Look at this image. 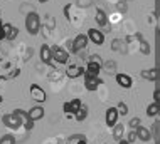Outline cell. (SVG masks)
I'll list each match as a JSON object with an SVG mask.
<instances>
[{
    "mask_svg": "<svg viewBox=\"0 0 160 144\" xmlns=\"http://www.w3.org/2000/svg\"><path fill=\"white\" fill-rule=\"evenodd\" d=\"M101 69H103L101 57H99L98 54H93V55H89V59H88V64H86V69H84V76L99 77Z\"/></svg>",
    "mask_w": 160,
    "mask_h": 144,
    "instance_id": "1",
    "label": "cell"
},
{
    "mask_svg": "<svg viewBox=\"0 0 160 144\" xmlns=\"http://www.w3.org/2000/svg\"><path fill=\"white\" fill-rule=\"evenodd\" d=\"M25 29L31 35H37L39 30H41V17L36 12H29L25 15Z\"/></svg>",
    "mask_w": 160,
    "mask_h": 144,
    "instance_id": "2",
    "label": "cell"
},
{
    "mask_svg": "<svg viewBox=\"0 0 160 144\" xmlns=\"http://www.w3.org/2000/svg\"><path fill=\"white\" fill-rule=\"evenodd\" d=\"M14 114L19 117L20 126H24L25 131H32V129H34V121H31V117H29V112H27V111H24V109H15Z\"/></svg>",
    "mask_w": 160,
    "mask_h": 144,
    "instance_id": "3",
    "label": "cell"
},
{
    "mask_svg": "<svg viewBox=\"0 0 160 144\" xmlns=\"http://www.w3.org/2000/svg\"><path fill=\"white\" fill-rule=\"evenodd\" d=\"M29 94H31L32 101H36V102H46V99H47L46 91L39 84H32L31 87H29Z\"/></svg>",
    "mask_w": 160,
    "mask_h": 144,
    "instance_id": "4",
    "label": "cell"
},
{
    "mask_svg": "<svg viewBox=\"0 0 160 144\" xmlns=\"http://www.w3.org/2000/svg\"><path fill=\"white\" fill-rule=\"evenodd\" d=\"M51 54H52V60L58 62V64H66L69 60V54L64 49H61V47H58V45L51 47Z\"/></svg>",
    "mask_w": 160,
    "mask_h": 144,
    "instance_id": "5",
    "label": "cell"
},
{
    "mask_svg": "<svg viewBox=\"0 0 160 144\" xmlns=\"http://www.w3.org/2000/svg\"><path fill=\"white\" fill-rule=\"evenodd\" d=\"M88 37H86V34H78L74 37V40L71 42V50L72 52H79V50H84L86 47H88Z\"/></svg>",
    "mask_w": 160,
    "mask_h": 144,
    "instance_id": "6",
    "label": "cell"
},
{
    "mask_svg": "<svg viewBox=\"0 0 160 144\" xmlns=\"http://www.w3.org/2000/svg\"><path fill=\"white\" fill-rule=\"evenodd\" d=\"M2 123H3V126L5 128H8V129H19L20 128V121H19V117H17L14 112H8V114H3L2 116Z\"/></svg>",
    "mask_w": 160,
    "mask_h": 144,
    "instance_id": "7",
    "label": "cell"
},
{
    "mask_svg": "<svg viewBox=\"0 0 160 144\" xmlns=\"http://www.w3.org/2000/svg\"><path fill=\"white\" fill-rule=\"evenodd\" d=\"M86 37H88L89 42L96 44V45H101V44L105 42V35H103V32L98 29H89L88 34H86Z\"/></svg>",
    "mask_w": 160,
    "mask_h": 144,
    "instance_id": "8",
    "label": "cell"
},
{
    "mask_svg": "<svg viewBox=\"0 0 160 144\" xmlns=\"http://www.w3.org/2000/svg\"><path fill=\"white\" fill-rule=\"evenodd\" d=\"M81 104H83V102H81L79 99H71L69 102H66V104L62 106L64 112H66V116H68V117H69V116H74V112L81 107Z\"/></svg>",
    "mask_w": 160,
    "mask_h": 144,
    "instance_id": "9",
    "label": "cell"
},
{
    "mask_svg": "<svg viewBox=\"0 0 160 144\" xmlns=\"http://www.w3.org/2000/svg\"><path fill=\"white\" fill-rule=\"evenodd\" d=\"M2 30H3V39H7V40H14L19 35V29L14 27L12 24H2Z\"/></svg>",
    "mask_w": 160,
    "mask_h": 144,
    "instance_id": "10",
    "label": "cell"
},
{
    "mask_svg": "<svg viewBox=\"0 0 160 144\" xmlns=\"http://www.w3.org/2000/svg\"><path fill=\"white\" fill-rule=\"evenodd\" d=\"M118 111H116V107H108L106 109V114H105V121H106V126H110V128H113V126L118 123Z\"/></svg>",
    "mask_w": 160,
    "mask_h": 144,
    "instance_id": "11",
    "label": "cell"
},
{
    "mask_svg": "<svg viewBox=\"0 0 160 144\" xmlns=\"http://www.w3.org/2000/svg\"><path fill=\"white\" fill-rule=\"evenodd\" d=\"M116 82H118V86H122L123 89H130L133 84V81H132V77L128 76V74H123V72H118L116 74Z\"/></svg>",
    "mask_w": 160,
    "mask_h": 144,
    "instance_id": "12",
    "label": "cell"
},
{
    "mask_svg": "<svg viewBox=\"0 0 160 144\" xmlns=\"http://www.w3.org/2000/svg\"><path fill=\"white\" fill-rule=\"evenodd\" d=\"M103 81L99 77H89V76H84V87L88 91H96L98 86H101Z\"/></svg>",
    "mask_w": 160,
    "mask_h": 144,
    "instance_id": "13",
    "label": "cell"
},
{
    "mask_svg": "<svg viewBox=\"0 0 160 144\" xmlns=\"http://www.w3.org/2000/svg\"><path fill=\"white\" fill-rule=\"evenodd\" d=\"M41 59L44 64H49V65H56V62L52 60V54H51V47L49 45H42L41 47Z\"/></svg>",
    "mask_w": 160,
    "mask_h": 144,
    "instance_id": "14",
    "label": "cell"
},
{
    "mask_svg": "<svg viewBox=\"0 0 160 144\" xmlns=\"http://www.w3.org/2000/svg\"><path fill=\"white\" fill-rule=\"evenodd\" d=\"M84 74V69L81 67V65H69L68 71H66V76L69 79H78V77H81Z\"/></svg>",
    "mask_w": 160,
    "mask_h": 144,
    "instance_id": "15",
    "label": "cell"
},
{
    "mask_svg": "<svg viewBox=\"0 0 160 144\" xmlns=\"http://www.w3.org/2000/svg\"><path fill=\"white\" fill-rule=\"evenodd\" d=\"M135 132H137V137L140 139V141H143V142H147V141L152 139V132H150V129L143 128V126H138V128L135 129Z\"/></svg>",
    "mask_w": 160,
    "mask_h": 144,
    "instance_id": "16",
    "label": "cell"
},
{
    "mask_svg": "<svg viewBox=\"0 0 160 144\" xmlns=\"http://www.w3.org/2000/svg\"><path fill=\"white\" fill-rule=\"evenodd\" d=\"M29 117H31V121H39V119H42L44 117V107H41V106H36V107H32L31 111H29Z\"/></svg>",
    "mask_w": 160,
    "mask_h": 144,
    "instance_id": "17",
    "label": "cell"
},
{
    "mask_svg": "<svg viewBox=\"0 0 160 144\" xmlns=\"http://www.w3.org/2000/svg\"><path fill=\"white\" fill-rule=\"evenodd\" d=\"M94 19H96V24L99 25V27H105V25H108V15H106V12L101 10V8H98V10H96Z\"/></svg>",
    "mask_w": 160,
    "mask_h": 144,
    "instance_id": "18",
    "label": "cell"
},
{
    "mask_svg": "<svg viewBox=\"0 0 160 144\" xmlns=\"http://www.w3.org/2000/svg\"><path fill=\"white\" fill-rule=\"evenodd\" d=\"M86 117H88V107H86L84 104H81V107L74 112V119L78 121V123H83Z\"/></svg>",
    "mask_w": 160,
    "mask_h": 144,
    "instance_id": "19",
    "label": "cell"
},
{
    "mask_svg": "<svg viewBox=\"0 0 160 144\" xmlns=\"http://www.w3.org/2000/svg\"><path fill=\"white\" fill-rule=\"evenodd\" d=\"M142 77L147 79V81L155 82V81H157V69L152 67V69H145V71H142Z\"/></svg>",
    "mask_w": 160,
    "mask_h": 144,
    "instance_id": "20",
    "label": "cell"
},
{
    "mask_svg": "<svg viewBox=\"0 0 160 144\" xmlns=\"http://www.w3.org/2000/svg\"><path fill=\"white\" fill-rule=\"evenodd\" d=\"M123 134H125V126L116 123L113 126V137L116 139V141H120V139H123Z\"/></svg>",
    "mask_w": 160,
    "mask_h": 144,
    "instance_id": "21",
    "label": "cell"
},
{
    "mask_svg": "<svg viewBox=\"0 0 160 144\" xmlns=\"http://www.w3.org/2000/svg\"><path fill=\"white\" fill-rule=\"evenodd\" d=\"M157 114H158V102L148 104V107H147V116H148V117H155Z\"/></svg>",
    "mask_w": 160,
    "mask_h": 144,
    "instance_id": "22",
    "label": "cell"
},
{
    "mask_svg": "<svg viewBox=\"0 0 160 144\" xmlns=\"http://www.w3.org/2000/svg\"><path fill=\"white\" fill-rule=\"evenodd\" d=\"M84 134H72V136H69L68 139V144H79L81 141H84Z\"/></svg>",
    "mask_w": 160,
    "mask_h": 144,
    "instance_id": "23",
    "label": "cell"
},
{
    "mask_svg": "<svg viewBox=\"0 0 160 144\" xmlns=\"http://www.w3.org/2000/svg\"><path fill=\"white\" fill-rule=\"evenodd\" d=\"M0 144H15V137L12 134H3L0 137Z\"/></svg>",
    "mask_w": 160,
    "mask_h": 144,
    "instance_id": "24",
    "label": "cell"
},
{
    "mask_svg": "<svg viewBox=\"0 0 160 144\" xmlns=\"http://www.w3.org/2000/svg\"><path fill=\"white\" fill-rule=\"evenodd\" d=\"M116 111H118V116H127L128 114V106L125 102H120L116 106Z\"/></svg>",
    "mask_w": 160,
    "mask_h": 144,
    "instance_id": "25",
    "label": "cell"
},
{
    "mask_svg": "<svg viewBox=\"0 0 160 144\" xmlns=\"http://www.w3.org/2000/svg\"><path fill=\"white\" fill-rule=\"evenodd\" d=\"M94 3V0H76V5L79 8H88Z\"/></svg>",
    "mask_w": 160,
    "mask_h": 144,
    "instance_id": "26",
    "label": "cell"
},
{
    "mask_svg": "<svg viewBox=\"0 0 160 144\" xmlns=\"http://www.w3.org/2000/svg\"><path fill=\"white\" fill-rule=\"evenodd\" d=\"M140 50L143 52L145 55H148V54H150V50H152V49H150V45H148V42L142 40V37H140Z\"/></svg>",
    "mask_w": 160,
    "mask_h": 144,
    "instance_id": "27",
    "label": "cell"
},
{
    "mask_svg": "<svg viewBox=\"0 0 160 144\" xmlns=\"http://www.w3.org/2000/svg\"><path fill=\"white\" fill-rule=\"evenodd\" d=\"M130 128H132V129H137L138 128V126H140V117H133V119L132 121H130Z\"/></svg>",
    "mask_w": 160,
    "mask_h": 144,
    "instance_id": "28",
    "label": "cell"
},
{
    "mask_svg": "<svg viewBox=\"0 0 160 144\" xmlns=\"http://www.w3.org/2000/svg\"><path fill=\"white\" fill-rule=\"evenodd\" d=\"M137 139H138V137H137V132H135V129H133L132 132L128 134V139H127V142H128V144H132V142H135Z\"/></svg>",
    "mask_w": 160,
    "mask_h": 144,
    "instance_id": "29",
    "label": "cell"
},
{
    "mask_svg": "<svg viewBox=\"0 0 160 144\" xmlns=\"http://www.w3.org/2000/svg\"><path fill=\"white\" fill-rule=\"evenodd\" d=\"M127 2H125V0H120V2H118V10L120 12H127Z\"/></svg>",
    "mask_w": 160,
    "mask_h": 144,
    "instance_id": "30",
    "label": "cell"
},
{
    "mask_svg": "<svg viewBox=\"0 0 160 144\" xmlns=\"http://www.w3.org/2000/svg\"><path fill=\"white\" fill-rule=\"evenodd\" d=\"M122 40H113V47H111V49L113 50H122Z\"/></svg>",
    "mask_w": 160,
    "mask_h": 144,
    "instance_id": "31",
    "label": "cell"
},
{
    "mask_svg": "<svg viewBox=\"0 0 160 144\" xmlns=\"http://www.w3.org/2000/svg\"><path fill=\"white\" fill-rule=\"evenodd\" d=\"M105 67L108 69V71H110V69L113 71V69H115V62H106V64H105Z\"/></svg>",
    "mask_w": 160,
    "mask_h": 144,
    "instance_id": "32",
    "label": "cell"
},
{
    "mask_svg": "<svg viewBox=\"0 0 160 144\" xmlns=\"http://www.w3.org/2000/svg\"><path fill=\"white\" fill-rule=\"evenodd\" d=\"M153 102H158V89H155L153 92Z\"/></svg>",
    "mask_w": 160,
    "mask_h": 144,
    "instance_id": "33",
    "label": "cell"
},
{
    "mask_svg": "<svg viewBox=\"0 0 160 144\" xmlns=\"http://www.w3.org/2000/svg\"><path fill=\"white\" fill-rule=\"evenodd\" d=\"M64 15H66L68 19H69V3H68L66 7H64Z\"/></svg>",
    "mask_w": 160,
    "mask_h": 144,
    "instance_id": "34",
    "label": "cell"
},
{
    "mask_svg": "<svg viewBox=\"0 0 160 144\" xmlns=\"http://www.w3.org/2000/svg\"><path fill=\"white\" fill-rule=\"evenodd\" d=\"M111 20H113V22H118L120 19H118V14H116V15H113V17H111Z\"/></svg>",
    "mask_w": 160,
    "mask_h": 144,
    "instance_id": "35",
    "label": "cell"
},
{
    "mask_svg": "<svg viewBox=\"0 0 160 144\" xmlns=\"http://www.w3.org/2000/svg\"><path fill=\"white\" fill-rule=\"evenodd\" d=\"M3 39V30H2V25H0V40Z\"/></svg>",
    "mask_w": 160,
    "mask_h": 144,
    "instance_id": "36",
    "label": "cell"
},
{
    "mask_svg": "<svg viewBox=\"0 0 160 144\" xmlns=\"http://www.w3.org/2000/svg\"><path fill=\"white\" fill-rule=\"evenodd\" d=\"M118 144H128V142H127V139H120Z\"/></svg>",
    "mask_w": 160,
    "mask_h": 144,
    "instance_id": "37",
    "label": "cell"
},
{
    "mask_svg": "<svg viewBox=\"0 0 160 144\" xmlns=\"http://www.w3.org/2000/svg\"><path fill=\"white\" fill-rule=\"evenodd\" d=\"M79 144H88V142H86V139H84V141H81Z\"/></svg>",
    "mask_w": 160,
    "mask_h": 144,
    "instance_id": "38",
    "label": "cell"
},
{
    "mask_svg": "<svg viewBox=\"0 0 160 144\" xmlns=\"http://www.w3.org/2000/svg\"><path fill=\"white\" fill-rule=\"evenodd\" d=\"M3 102V97H2V95H0V104H2Z\"/></svg>",
    "mask_w": 160,
    "mask_h": 144,
    "instance_id": "39",
    "label": "cell"
},
{
    "mask_svg": "<svg viewBox=\"0 0 160 144\" xmlns=\"http://www.w3.org/2000/svg\"><path fill=\"white\" fill-rule=\"evenodd\" d=\"M39 2H41V3H46V2H47V0H39Z\"/></svg>",
    "mask_w": 160,
    "mask_h": 144,
    "instance_id": "40",
    "label": "cell"
},
{
    "mask_svg": "<svg viewBox=\"0 0 160 144\" xmlns=\"http://www.w3.org/2000/svg\"><path fill=\"white\" fill-rule=\"evenodd\" d=\"M0 25H2V24H0Z\"/></svg>",
    "mask_w": 160,
    "mask_h": 144,
    "instance_id": "41",
    "label": "cell"
}]
</instances>
